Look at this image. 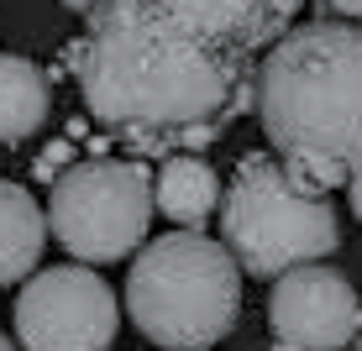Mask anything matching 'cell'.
Wrapping results in <instances>:
<instances>
[{
    "label": "cell",
    "mask_w": 362,
    "mask_h": 351,
    "mask_svg": "<svg viewBox=\"0 0 362 351\" xmlns=\"http://www.w3.org/2000/svg\"><path fill=\"white\" fill-rule=\"evenodd\" d=\"M64 6H69V11H90L95 0H64Z\"/></svg>",
    "instance_id": "5bb4252c"
},
{
    "label": "cell",
    "mask_w": 362,
    "mask_h": 351,
    "mask_svg": "<svg viewBox=\"0 0 362 351\" xmlns=\"http://www.w3.org/2000/svg\"><path fill=\"white\" fill-rule=\"evenodd\" d=\"M263 131L294 179L331 189L362 162V21L320 16L289 27L257 58Z\"/></svg>",
    "instance_id": "7a4b0ae2"
},
{
    "label": "cell",
    "mask_w": 362,
    "mask_h": 351,
    "mask_svg": "<svg viewBox=\"0 0 362 351\" xmlns=\"http://www.w3.org/2000/svg\"><path fill=\"white\" fill-rule=\"evenodd\" d=\"M357 351H362V331H357Z\"/></svg>",
    "instance_id": "e0dca14e"
},
{
    "label": "cell",
    "mask_w": 362,
    "mask_h": 351,
    "mask_svg": "<svg viewBox=\"0 0 362 351\" xmlns=\"http://www.w3.org/2000/svg\"><path fill=\"white\" fill-rule=\"evenodd\" d=\"M346 205H352V215H357V225H362V162L346 173Z\"/></svg>",
    "instance_id": "4fadbf2b"
},
{
    "label": "cell",
    "mask_w": 362,
    "mask_h": 351,
    "mask_svg": "<svg viewBox=\"0 0 362 351\" xmlns=\"http://www.w3.org/2000/svg\"><path fill=\"white\" fill-rule=\"evenodd\" d=\"M127 315L163 351H210L236 331L242 315V268L226 242L184 225L136 252L127 273Z\"/></svg>",
    "instance_id": "3957f363"
},
{
    "label": "cell",
    "mask_w": 362,
    "mask_h": 351,
    "mask_svg": "<svg viewBox=\"0 0 362 351\" xmlns=\"http://www.w3.org/2000/svg\"><path fill=\"white\" fill-rule=\"evenodd\" d=\"M153 225V179L142 162L90 157L53 179L47 199V231L79 262H121L142 246Z\"/></svg>",
    "instance_id": "5b68a950"
},
{
    "label": "cell",
    "mask_w": 362,
    "mask_h": 351,
    "mask_svg": "<svg viewBox=\"0 0 362 351\" xmlns=\"http://www.w3.org/2000/svg\"><path fill=\"white\" fill-rule=\"evenodd\" d=\"M273 351H294V346H273Z\"/></svg>",
    "instance_id": "2e32d148"
},
{
    "label": "cell",
    "mask_w": 362,
    "mask_h": 351,
    "mask_svg": "<svg viewBox=\"0 0 362 351\" xmlns=\"http://www.w3.org/2000/svg\"><path fill=\"white\" fill-rule=\"evenodd\" d=\"M42 246H47V210L21 184L0 179V288L37 273Z\"/></svg>",
    "instance_id": "8fae6325"
},
{
    "label": "cell",
    "mask_w": 362,
    "mask_h": 351,
    "mask_svg": "<svg viewBox=\"0 0 362 351\" xmlns=\"http://www.w3.org/2000/svg\"><path fill=\"white\" fill-rule=\"evenodd\" d=\"M153 6H163L173 21H184L194 37L216 42L221 53L257 64L294 27L305 0H153Z\"/></svg>",
    "instance_id": "ba28073f"
},
{
    "label": "cell",
    "mask_w": 362,
    "mask_h": 351,
    "mask_svg": "<svg viewBox=\"0 0 362 351\" xmlns=\"http://www.w3.org/2000/svg\"><path fill=\"white\" fill-rule=\"evenodd\" d=\"M221 242L252 278H279L294 262L331 257L341 242L326 189L294 179L279 157L247 153L221 199Z\"/></svg>",
    "instance_id": "277c9868"
},
{
    "label": "cell",
    "mask_w": 362,
    "mask_h": 351,
    "mask_svg": "<svg viewBox=\"0 0 362 351\" xmlns=\"http://www.w3.org/2000/svg\"><path fill=\"white\" fill-rule=\"evenodd\" d=\"M69 64L84 110L127 136L132 153L210 147L257 100V64L221 53L153 0H95Z\"/></svg>",
    "instance_id": "6da1fadb"
},
{
    "label": "cell",
    "mask_w": 362,
    "mask_h": 351,
    "mask_svg": "<svg viewBox=\"0 0 362 351\" xmlns=\"http://www.w3.org/2000/svg\"><path fill=\"white\" fill-rule=\"evenodd\" d=\"M326 16H341V21H362V0H320Z\"/></svg>",
    "instance_id": "7c38bea8"
},
{
    "label": "cell",
    "mask_w": 362,
    "mask_h": 351,
    "mask_svg": "<svg viewBox=\"0 0 362 351\" xmlns=\"http://www.w3.org/2000/svg\"><path fill=\"white\" fill-rule=\"evenodd\" d=\"M0 351H11V341H6V331H0Z\"/></svg>",
    "instance_id": "9a60e30c"
},
{
    "label": "cell",
    "mask_w": 362,
    "mask_h": 351,
    "mask_svg": "<svg viewBox=\"0 0 362 351\" xmlns=\"http://www.w3.org/2000/svg\"><path fill=\"white\" fill-rule=\"evenodd\" d=\"M105 351H110V346H105Z\"/></svg>",
    "instance_id": "ac0fdd59"
},
{
    "label": "cell",
    "mask_w": 362,
    "mask_h": 351,
    "mask_svg": "<svg viewBox=\"0 0 362 351\" xmlns=\"http://www.w3.org/2000/svg\"><path fill=\"white\" fill-rule=\"evenodd\" d=\"M273 341L294 351H346L362 331V299L346 283V273L326 262H294L279 273L268 294Z\"/></svg>",
    "instance_id": "52a82bcc"
},
{
    "label": "cell",
    "mask_w": 362,
    "mask_h": 351,
    "mask_svg": "<svg viewBox=\"0 0 362 351\" xmlns=\"http://www.w3.org/2000/svg\"><path fill=\"white\" fill-rule=\"evenodd\" d=\"M221 205V179L205 157L194 153H168L153 179V210H163L173 225H205Z\"/></svg>",
    "instance_id": "9c48e42d"
},
{
    "label": "cell",
    "mask_w": 362,
    "mask_h": 351,
    "mask_svg": "<svg viewBox=\"0 0 362 351\" xmlns=\"http://www.w3.org/2000/svg\"><path fill=\"white\" fill-rule=\"evenodd\" d=\"M121 331V304L95 268L27 273L16 299L21 351H105Z\"/></svg>",
    "instance_id": "8992f818"
},
{
    "label": "cell",
    "mask_w": 362,
    "mask_h": 351,
    "mask_svg": "<svg viewBox=\"0 0 362 351\" xmlns=\"http://www.w3.org/2000/svg\"><path fill=\"white\" fill-rule=\"evenodd\" d=\"M53 84L21 53H0V147H16L47 126Z\"/></svg>",
    "instance_id": "30bf717a"
}]
</instances>
